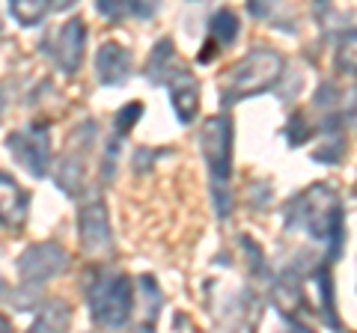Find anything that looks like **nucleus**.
I'll return each instance as SVG.
<instances>
[{
  "mask_svg": "<svg viewBox=\"0 0 357 333\" xmlns=\"http://www.w3.org/2000/svg\"><path fill=\"white\" fill-rule=\"evenodd\" d=\"M289 208H295V215L289 217V226H301L316 241L331 244V256H340L342 250V206L340 196L331 191L328 185H316L307 194H301L298 199L289 203Z\"/></svg>",
  "mask_w": 357,
  "mask_h": 333,
  "instance_id": "nucleus-1",
  "label": "nucleus"
},
{
  "mask_svg": "<svg viewBox=\"0 0 357 333\" xmlns=\"http://www.w3.org/2000/svg\"><path fill=\"white\" fill-rule=\"evenodd\" d=\"M199 152L206 158L211 185H215V206L218 215L227 217L232 208L229 199V173H232V122L229 116H211L199 131Z\"/></svg>",
  "mask_w": 357,
  "mask_h": 333,
  "instance_id": "nucleus-2",
  "label": "nucleus"
},
{
  "mask_svg": "<svg viewBox=\"0 0 357 333\" xmlns=\"http://www.w3.org/2000/svg\"><path fill=\"white\" fill-rule=\"evenodd\" d=\"M86 301L93 318L105 330H122L134 309V283L119 271H96L86 283Z\"/></svg>",
  "mask_w": 357,
  "mask_h": 333,
  "instance_id": "nucleus-3",
  "label": "nucleus"
},
{
  "mask_svg": "<svg viewBox=\"0 0 357 333\" xmlns=\"http://www.w3.org/2000/svg\"><path fill=\"white\" fill-rule=\"evenodd\" d=\"M280 72H283V57L277 51L259 48L248 54V57H241L223 77V104H232V102H241V98L271 90Z\"/></svg>",
  "mask_w": 357,
  "mask_h": 333,
  "instance_id": "nucleus-4",
  "label": "nucleus"
},
{
  "mask_svg": "<svg viewBox=\"0 0 357 333\" xmlns=\"http://www.w3.org/2000/svg\"><path fill=\"white\" fill-rule=\"evenodd\" d=\"M6 149L21 170H27L30 176L39 179V176L48 173V164H51V131L42 122L39 125L30 122L27 128H18L6 137Z\"/></svg>",
  "mask_w": 357,
  "mask_h": 333,
  "instance_id": "nucleus-5",
  "label": "nucleus"
},
{
  "mask_svg": "<svg viewBox=\"0 0 357 333\" xmlns=\"http://www.w3.org/2000/svg\"><path fill=\"white\" fill-rule=\"evenodd\" d=\"M69 268V253L57 241H39L21 253L18 259V274L27 286H42L45 280H54Z\"/></svg>",
  "mask_w": 357,
  "mask_h": 333,
  "instance_id": "nucleus-6",
  "label": "nucleus"
},
{
  "mask_svg": "<svg viewBox=\"0 0 357 333\" xmlns=\"http://www.w3.org/2000/svg\"><path fill=\"white\" fill-rule=\"evenodd\" d=\"M84 45H86V24L81 18H72L60 30H54V36L45 42V51L54 57L57 69H63L66 75H75L77 65H81Z\"/></svg>",
  "mask_w": 357,
  "mask_h": 333,
  "instance_id": "nucleus-7",
  "label": "nucleus"
},
{
  "mask_svg": "<svg viewBox=\"0 0 357 333\" xmlns=\"http://www.w3.org/2000/svg\"><path fill=\"white\" fill-rule=\"evenodd\" d=\"M77 232H81V247L89 256H105L114 247L110 238V220H107V206L98 196H93L81 208V220H77Z\"/></svg>",
  "mask_w": 357,
  "mask_h": 333,
  "instance_id": "nucleus-8",
  "label": "nucleus"
},
{
  "mask_svg": "<svg viewBox=\"0 0 357 333\" xmlns=\"http://www.w3.org/2000/svg\"><path fill=\"white\" fill-rule=\"evenodd\" d=\"M96 72L105 86H119L131 75V54L119 42H105L96 54Z\"/></svg>",
  "mask_w": 357,
  "mask_h": 333,
  "instance_id": "nucleus-9",
  "label": "nucleus"
},
{
  "mask_svg": "<svg viewBox=\"0 0 357 333\" xmlns=\"http://www.w3.org/2000/svg\"><path fill=\"white\" fill-rule=\"evenodd\" d=\"M170 95H173V107H176V116L182 125H191L197 110H199V86H197V77L185 69H176L170 77Z\"/></svg>",
  "mask_w": 357,
  "mask_h": 333,
  "instance_id": "nucleus-10",
  "label": "nucleus"
},
{
  "mask_svg": "<svg viewBox=\"0 0 357 333\" xmlns=\"http://www.w3.org/2000/svg\"><path fill=\"white\" fill-rule=\"evenodd\" d=\"M236 36H238L236 13H232V9H218V13L211 15V21H208V42L203 45V51L197 54V60L199 63H211L218 57L220 48H227V45L236 42Z\"/></svg>",
  "mask_w": 357,
  "mask_h": 333,
  "instance_id": "nucleus-11",
  "label": "nucleus"
},
{
  "mask_svg": "<svg viewBox=\"0 0 357 333\" xmlns=\"http://www.w3.org/2000/svg\"><path fill=\"white\" fill-rule=\"evenodd\" d=\"M27 194L9 179V176L0 173V220L6 226H21L27 215Z\"/></svg>",
  "mask_w": 357,
  "mask_h": 333,
  "instance_id": "nucleus-12",
  "label": "nucleus"
},
{
  "mask_svg": "<svg viewBox=\"0 0 357 333\" xmlns=\"http://www.w3.org/2000/svg\"><path fill=\"white\" fill-rule=\"evenodd\" d=\"M72 152H66L63 158H60V166H57V187L66 194V196H77L81 194V187H84V155L81 146L77 143H72Z\"/></svg>",
  "mask_w": 357,
  "mask_h": 333,
  "instance_id": "nucleus-13",
  "label": "nucleus"
},
{
  "mask_svg": "<svg viewBox=\"0 0 357 333\" xmlns=\"http://www.w3.org/2000/svg\"><path fill=\"white\" fill-rule=\"evenodd\" d=\"M173 42L170 39H161L158 45L152 48L149 54V65H146V77L152 84H167V77H170L176 69H173Z\"/></svg>",
  "mask_w": 357,
  "mask_h": 333,
  "instance_id": "nucleus-14",
  "label": "nucleus"
},
{
  "mask_svg": "<svg viewBox=\"0 0 357 333\" xmlns=\"http://www.w3.org/2000/svg\"><path fill=\"white\" fill-rule=\"evenodd\" d=\"M69 327V304L66 301H51L33 321L30 333H66Z\"/></svg>",
  "mask_w": 357,
  "mask_h": 333,
  "instance_id": "nucleus-15",
  "label": "nucleus"
},
{
  "mask_svg": "<svg viewBox=\"0 0 357 333\" xmlns=\"http://www.w3.org/2000/svg\"><path fill=\"white\" fill-rule=\"evenodd\" d=\"M51 3H33V0H15L9 3V15H13L21 27H36L39 21L51 13Z\"/></svg>",
  "mask_w": 357,
  "mask_h": 333,
  "instance_id": "nucleus-16",
  "label": "nucleus"
},
{
  "mask_svg": "<svg viewBox=\"0 0 357 333\" xmlns=\"http://www.w3.org/2000/svg\"><path fill=\"white\" fill-rule=\"evenodd\" d=\"M143 116V104L140 102H134V104H126L119 110V114L114 116V128H116V137H122V134H128V131L137 125V119Z\"/></svg>",
  "mask_w": 357,
  "mask_h": 333,
  "instance_id": "nucleus-17",
  "label": "nucleus"
},
{
  "mask_svg": "<svg viewBox=\"0 0 357 333\" xmlns=\"http://www.w3.org/2000/svg\"><path fill=\"white\" fill-rule=\"evenodd\" d=\"M134 333H155V321H152V318H146V321H143V325H140L137 330H134Z\"/></svg>",
  "mask_w": 357,
  "mask_h": 333,
  "instance_id": "nucleus-18",
  "label": "nucleus"
},
{
  "mask_svg": "<svg viewBox=\"0 0 357 333\" xmlns=\"http://www.w3.org/2000/svg\"><path fill=\"white\" fill-rule=\"evenodd\" d=\"M0 333H15L13 330V321H9L6 316H0Z\"/></svg>",
  "mask_w": 357,
  "mask_h": 333,
  "instance_id": "nucleus-19",
  "label": "nucleus"
},
{
  "mask_svg": "<svg viewBox=\"0 0 357 333\" xmlns=\"http://www.w3.org/2000/svg\"><path fill=\"white\" fill-rule=\"evenodd\" d=\"M0 116H3V95H0Z\"/></svg>",
  "mask_w": 357,
  "mask_h": 333,
  "instance_id": "nucleus-20",
  "label": "nucleus"
}]
</instances>
